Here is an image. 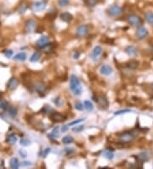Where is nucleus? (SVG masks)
Instances as JSON below:
<instances>
[{"label":"nucleus","instance_id":"nucleus-30","mask_svg":"<svg viewBox=\"0 0 153 169\" xmlns=\"http://www.w3.org/2000/svg\"><path fill=\"white\" fill-rule=\"evenodd\" d=\"M27 10V3H21V4L20 5L19 9H18V10H19V13H20V14H23V13H25Z\"/></svg>","mask_w":153,"mask_h":169},{"label":"nucleus","instance_id":"nucleus-46","mask_svg":"<svg viewBox=\"0 0 153 169\" xmlns=\"http://www.w3.org/2000/svg\"><path fill=\"white\" fill-rule=\"evenodd\" d=\"M79 57H80V54H79V52H76V53L74 54V56H73V58H74V59H77Z\"/></svg>","mask_w":153,"mask_h":169},{"label":"nucleus","instance_id":"nucleus-13","mask_svg":"<svg viewBox=\"0 0 153 169\" xmlns=\"http://www.w3.org/2000/svg\"><path fill=\"white\" fill-rule=\"evenodd\" d=\"M34 88H35V91L38 92V93L42 94V93H44V92H46V90H47V86H46L44 82H38V83L35 85Z\"/></svg>","mask_w":153,"mask_h":169},{"label":"nucleus","instance_id":"nucleus-33","mask_svg":"<svg viewBox=\"0 0 153 169\" xmlns=\"http://www.w3.org/2000/svg\"><path fill=\"white\" fill-rule=\"evenodd\" d=\"M8 108H9V104H8L7 101L2 100V101L0 102V108H1L2 110H7Z\"/></svg>","mask_w":153,"mask_h":169},{"label":"nucleus","instance_id":"nucleus-32","mask_svg":"<svg viewBox=\"0 0 153 169\" xmlns=\"http://www.w3.org/2000/svg\"><path fill=\"white\" fill-rule=\"evenodd\" d=\"M131 112V109H128V108H124V109H121V110H117L114 113L115 115H123V114H126V113H129Z\"/></svg>","mask_w":153,"mask_h":169},{"label":"nucleus","instance_id":"nucleus-25","mask_svg":"<svg viewBox=\"0 0 153 169\" xmlns=\"http://www.w3.org/2000/svg\"><path fill=\"white\" fill-rule=\"evenodd\" d=\"M17 140H18V138L15 134H10L7 138V143H10V144H15V143H16Z\"/></svg>","mask_w":153,"mask_h":169},{"label":"nucleus","instance_id":"nucleus-38","mask_svg":"<svg viewBox=\"0 0 153 169\" xmlns=\"http://www.w3.org/2000/svg\"><path fill=\"white\" fill-rule=\"evenodd\" d=\"M75 108H76V110H79V111H82L83 109V104L82 103H80V102H77L76 103V104H75Z\"/></svg>","mask_w":153,"mask_h":169},{"label":"nucleus","instance_id":"nucleus-47","mask_svg":"<svg viewBox=\"0 0 153 169\" xmlns=\"http://www.w3.org/2000/svg\"><path fill=\"white\" fill-rule=\"evenodd\" d=\"M21 165H22V166H29V165H31V162H29V161H27V162H23Z\"/></svg>","mask_w":153,"mask_h":169},{"label":"nucleus","instance_id":"nucleus-49","mask_svg":"<svg viewBox=\"0 0 153 169\" xmlns=\"http://www.w3.org/2000/svg\"><path fill=\"white\" fill-rule=\"evenodd\" d=\"M152 90H153V84L152 85Z\"/></svg>","mask_w":153,"mask_h":169},{"label":"nucleus","instance_id":"nucleus-44","mask_svg":"<svg viewBox=\"0 0 153 169\" xmlns=\"http://www.w3.org/2000/svg\"><path fill=\"white\" fill-rule=\"evenodd\" d=\"M68 125H65V126H62V128H61V132H67V130H68Z\"/></svg>","mask_w":153,"mask_h":169},{"label":"nucleus","instance_id":"nucleus-15","mask_svg":"<svg viewBox=\"0 0 153 169\" xmlns=\"http://www.w3.org/2000/svg\"><path fill=\"white\" fill-rule=\"evenodd\" d=\"M100 72L101 74L108 76V75H111L112 74V68L109 65H103V66H101V68L100 69Z\"/></svg>","mask_w":153,"mask_h":169},{"label":"nucleus","instance_id":"nucleus-35","mask_svg":"<svg viewBox=\"0 0 153 169\" xmlns=\"http://www.w3.org/2000/svg\"><path fill=\"white\" fill-rule=\"evenodd\" d=\"M97 3H98V0H88L87 2H86V3L88 4V6L89 7H94L96 4H97Z\"/></svg>","mask_w":153,"mask_h":169},{"label":"nucleus","instance_id":"nucleus-31","mask_svg":"<svg viewBox=\"0 0 153 169\" xmlns=\"http://www.w3.org/2000/svg\"><path fill=\"white\" fill-rule=\"evenodd\" d=\"M104 156L106 158H107L108 160H112L114 158V154H113L112 151H111V150H106L104 152Z\"/></svg>","mask_w":153,"mask_h":169},{"label":"nucleus","instance_id":"nucleus-16","mask_svg":"<svg viewBox=\"0 0 153 169\" xmlns=\"http://www.w3.org/2000/svg\"><path fill=\"white\" fill-rule=\"evenodd\" d=\"M48 41H49V39H48V36H42V37H40L39 38V39L37 41V46L38 47V48H42L44 46H45L46 44H48Z\"/></svg>","mask_w":153,"mask_h":169},{"label":"nucleus","instance_id":"nucleus-41","mask_svg":"<svg viewBox=\"0 0 153 169\" xmlns=\"http://www.w3.org/2000/svg\"><path fill=\"white\" fill-rule=\"evenodd\" d=\"M74 151H75V150H74L73 148H69V147H66V148L65 149V152L67 154V155H71V154L73 153Z\"/></svg>","mask_w":153,"mask_h":169},{"label":"nucleus","instance_id":"nucleus-28","mask_svg":"<svg viewBox=\"0 0 153 169\" xmlns=\"http://www.w3.org/2000/svg\"><path fill=\"white\" fill-rule=\"evenodd\" d=\"M73 141H74V138L72 136H66L62 138V143L65 144H70V143H73Z\"/></svg>","mask_w":153,"mask_h":169},{"label":"nucleus","instance_id":"nucleus-34","mask_svg":"<svg viewBox=\"0 0 153 169\" xmlns=\"http://www.w3.org/2000/svg\"><path fill=\"white\" fill-rule=\"evenodd\" d=\"M20 145H22V146L26 147V146H28V145L30 144L31 142H30V140H29V139H27V138H21V139H20Z\"/></svg>","mask_w":153,"mask_h":169},{"label":"nucleus","instance_id":"nucleus-27","mask_svg":"<svg viewBox=\"0 0 153 169\" xmlns=\"http://www.w3.org/2000/svg\"><path fill=\"white\" fill-rule=\"evenodd\" d=\"M83 105H84V108H85L89 112H92V111L94 110V105H93V103H92L91 102L89 101V100L84 101Z\"/></svg>","mask_w":153,"mask_h":169},{"label":"nucleus","instance_id":"nucleus-4","mask_svg":"<svg viewBox=\"0 0 153 169\" xmlns=\"http://www.w3.org/2000/svg\"><path fill=\"white\" fill-rule=\"evenodd\" d=\"M107 13L111 16H119L120 15H122V8L117 4H113L108 8Z\"/></svg>","mask_w":153,"mask_h":169},{"label":"nucleus","instance_id":"nucleus-8","mask_svg":"<svg viewBox=\"0 0 153 169\" xmlns=\"http://www.w3.org/2000/svg\"><path fill=\"white\" fill-rule=\"evenodd\" d=\"M136 36L139 39H144L148 36V30L143 26H139L136 30Z\"/></svg>","mask_w":153,"mask_h":169},{"label":"nucleus","instance_id":"nucleus-5","mask_svg":"<svg viewBox=\"0 0 153 169\" xmlns=\"http://www.w3.org/2000/svg\"><path fill=\"white\" fill-rule=\"evenodd\" d=\"M89 32V28L87 25H80L76 30V35L78 38H84Z\"/></svg>","mask_w":153,"mask_h":169},{"label":"nucleus","instance_id":"nucleus-23","mask_svg":"<svg viewBox=\"0 0 153 169\" xmlns=\"http://www.w3.org/2000/svg\"><path fill=\"white\" fill-rule=\"evenodd\" d=\"M26 59H27V54L25 52H20L14 57V60L15 61H26Z\"/></svg>","mask_w":153,"mask_h":169},{"label":"nucleus","instance_id":"nucleus-29","mask_svg":"<svg viewBox=\"0 0 153 169\" xmlns=\"http://www.w3.org/2000/svg\"><path fill=\"white\" fill-rule=\"evenodd\" d=\"M50 138H58L59 137V126H56L53 129L52 132L50 135H48Z\"/></svg>","mask_w":153,"mask_h":169},{"label":"nucleus","instance_id":"nucleus-22","mask_svg":"<svg viewBox=\"0 0 153 169\" xmlns=\"http://www.w3.org/2000/svg\"><path fill=\"white\" fill-rule=\"evenodd\" d=\"M126 67L130 68V69H136L139 67V62L137 61H135V60H131L126 63Z\"/></svg>","mask_w":153,"mask_h":169},{"label":"nucleus","instance_id":"nucleus-6","mask_svg":"<svg viewBox=\"0 0 153 169\" xmlns=\"http://www.w3.org/2000/svg\"><path fill=\"white\" fill-rule=\"evenodd\" d=\"M49 119L53 121V122H61L64 121L66 117L63 115H61V113L58 112H52L49 114Z\"/></svg>","mask_w":153,"mask_h":169},{"label":"nucleus","instance_id":"nucleus-2","mask_svg":"<svg viewBox=\"0 0 153 169\" xmlns=\"http://www.w3.org/2000/svg\"><path fill=\"white\" fill-rule=\"evenodd\" d=\"M135 138V134L132 132H124L122 133H120L118 136L119 142H121L122 143H128L134 141V139Z\"/></svg>","mask_w":153,"mask_h":169},{"label":"nucleus","instance_id":"nucleus-14","mask_svg":"<svg viewBox=\"0 0 153 169\" xmlns=\"http://www.w3.org/2000/svg\"><path fill=\"white\" fill-rule=\"evenodd\" d=\"M102 51H103V50H102V48L100 47V46H95L94 48V50H92V54H91V57L92 58L94 59V60H96L100 55H101V53H102Z\"/></svg>","mask_w":153,"mask_h":169},{"label":"nucleus","instance_id":"nucleus-26","mask_svg":"<svg viewBox=\"0 0 153 169\" xmlns=\"http://www.w3.org/2000/svg\"><path fill=\"white\" fill-rule=\"evenodd\" d=\"M40 57H41V54H40L39 52L36 51V52H34L33 55L31 57L30 61L31 62H36V61H38L39 59H40Z\"/></svg>","mask_w":153,"mask_h":169},{"label":"nucleus","instance_id":"nucleus-3","mask_svg":"<svg viewBox=\"0 0 153 169\" xmlns=\"http://www.w3.org/2000/svg\"><path fill=\"white\" fill-rule=\"evenodd\" d=\"M127 21L128 22V24L132 25V26H141L143 23L142 19L140 18V16L135 14H130L127 16Z\"/></svg>","mask_w":153,"mask_h":169},{"label":"nucleus","instance_id":"nucleus-42","mask_svg":"<svg viewBox=\"0 0 153 169\" xmlns=\"http://www.w3.org/2000/svg\"><path fill=\"white\" fill-rule=\"evenodd\" d=\"M19 153L20 155V156H22V157H27V152L25 150H20Z\"/></svg>","mask_w":153,"mask_h":169},{"label":"nucleus","instance_id":"nucleus-11","mask_svg":"<svg viewBox=\"0 0 153 169\" xmlns=\"http://www.w3.org/2000/svg\"><path fill=\"white\" fill-rule=\"evenodd\" d=\"M136 158V161L138 162H141V163H144L145 161H147L150 158V155L147 151H143V152H140L139 154H138L137 155L135 156Z\"/></svg>","mask_w":153,"mask_h":169},{"label":"nucleus","instance_id":"nucleus-37","mask_svg":"<svg viewBox=\"0 0 153 169\" xmlns=\"http://www.w3.org/2000/svg\"><path fill=\"white\" fill-rule=\"evenodd\" d=\"M83 128H84L83 126H77L76 127H73L72 128V131L75 132H82L83 130Z\"/></svg>","mask_w":153,"mask_h":169},{"label":"nucleus","instance_id":"nucleus-7","mask_svg":"<svg viewBox=\"0 0 153 169\" xmlns=\"http://www.w3.org/2000/svg\"><path fill=\"white\" fill-rule=\"evenodd\" d=\"M46 7H47V1H45V0L37 1L33 3V10L35 11H38V12L45 10Z\"/></svg>","mask_w":153,"mask_h":169},{"label":"nucleus","instance_id":"nucleus-1","mask_svg":"<svg viewBox=\"0 0 153 169\" xmlns=\"http://www.w3.org/2000/svg\"><path fill=\"white\" fill-rule=\"evenodd\" d=\"M70 89L72 90V92H73L75 95H77V96L81 95L83 92V88L81 86L80 80L74 74H72L70 78Z\"/></svg>","mask_w":153,"mask_h":169},{"label":"nucleus","instance_id":"nucleus-24","mask_svg":"<svg viewBox=\"0 0 153 169\" xmlns=\"http://www.w3.org/2000/svg\"><path fill=\"white\" fill-rule=\"evenodd\" d=\"M8 114L11 116V117H15L17 115V113H18V110L15 107H13V106H9L8 108Z\"/></svg>","mask_w":153,"mask_h":169},{"label":"nucleus","instance_id":"nucleus-12","mask_svg":"<svg viewBox=\"0 0 153 169\" xmlns=\"http://www.w3.org/2000/svg\"><path fill=\"white\" fill-rule=\"evenodd\" d=\"M94 101L96 103H98V104L102 108H107L108 107V100L105 96H98L96 98H94Z\"/></svg>","mask_w":153,"mask_h":169},{"label":"nucleus","instance_id":"nucleus-39","mask_svg":"<svg viewBox=\"0 0 153 169\" xmlns=\"http://www.w3.org/2000/svg\"><path fill=\"white\" fill-rule=\"evenodd\" d=\"M42 110H43V112L45 113V114H50V112H53V109L50 108V106H44Z\"/></svg>","mask_w":153,"mask_h":169},{"label":"nucleus","instance_id":"nucleus-40","mask_svg":"<svg viewBox=\"0 0 153 169\" xmlns=\"http://www.w3.org/2000/svg\"><path fill=\"white\" fill-rule=\"evenodd\" d=\"M13 53H14V52H13V50H8L4 51V55H5V57H8V58L11 57L12 55H13Z\"/></svg>","mask_w":153,"mask_h":169},{"label":"nucleus","instance_id":"nucleus-18","mask_svg":"<svg viewBox=\"0 0 153 169\" xmlns=\"http://www.w3.org/2000/svg\"><path fill=\"white\" fill-rule=\"evenodd\" d=\"M60 17H61V21H65V22H70L72 19H73V16L72 15H71L70 13H68V12H64V13H62L60 15Z\"/></svg>","mask_w":153,"mask_h":169},{"label":"nucleus","instance_id":"nucleus-36","mask_svg":"<svg viewBox=\"0 0 153 169\" xmlns=\"http://www.w3.org/2000/svg\"><path fill=\"white\" fill-rule=\"evenodd\" d=\"M58 3L61 7H66L69 4V0H59Z\"/></svg>","mask_w":153,"mask_h":169},{"label":"nucleus","instance_id":"nucleus-19","mask_svg":"<svg viewBox=\"0 0 153 169\" xmlns=\"http://www.w3.org/2000/svg\"><path fill=\"white\" fill-rule=\"evenodd\" d=\"M145 19L147 21L148 24H150L151 26H153V12L152 11H146L145 13Z\"/></svg>","mask_w":153,"mask_h":169},{"label":"nucleus","instance_id":"nucleus-45","mask_svg":"<svg viewBox=\"0 0 153 169\" xmlns=\"http://www.w3.org/2000/svg\"><path fill=\"white\" fill-rule=\"evenodd\" d=\"M50 152V149L49 148H46L45 150H44V156L45 157V156H47V155Z\"/></svg>","mask_w":153,"mask_h":169},{"label":"nucleus","instance_id":"nucleus-9","mask_svg":"<svg viewBox=\"0 0 153 169\" xmlns=\"http://www.w3.org/2000/svg\"><path fill=\"white\" fill-rule=\"evenodd\" d=\"M37 28V23L34 20L30 19L25 24V31L27 32H33Z\"/></svg>","mask_w":153,"mask_h":169},{"label":"nucleus","instance_id":"nucleus-17","mask_svg":"<svg viewBox=\"0 0 153 169\" xmlns=\"http://www.w3.org/2000/svg\"><path fill=\"white\" fill-rule=\"evenodd\" d=\"M125 52L128 55V56H131V57H134L137 54V49L136 47H135L134 46H129L128 47L125 48Z\"/></svg>","mask_w":153,"mask_h":169},{"label":"nucleus","instance_id":"nucleus-48","mask_svg":"<svg viewBox=\"0 0 153 169\" xmlns=\"http://www.w3.org/2000/svg\"><path fill=\"white\" fill-rule=\"evenodd\" d=\"M83 1H84V2H85V3H86V2H87V1H88V0H83Z\"/></svg>","mask_w":153,"mask_h":169},{"label":"nucleus","instance_id":"nucleus-10","mask_svg":"<svg viewBox=\"0 0 153 169\" xmlns=\"http://www.w3.org/2000/svg\"><path fill=\"white\" fill-rule=\"evenodd\" d=\"M18 86H19V79L15 77H12L10 78V79L7 84V89L10 91H14Z\"/></svg>","mask_w":153,"mask_h":169},{"label":"nucleus","instance_id":"nucleus-43","mask_svg":"<svg viewBox=\"0 0 153 169\" xmlns=\"http://www.w3.org/2000/svg\"><path fill=\"white\" fill-rule=\"evenodd\" d=\"M83 121V119H78V120H76L75 121H72V122H71L68 126H74V125H76V124H78V123L82 122Z\"/></svg>","mask_w":153,"mask_h":169},{"label":"nucleus","instance_id":"nucleus-21","mask_svg":"<svg viewBox=\"0 0 153 169\" xmlns=\"http://www.w3.org/2000/svg\"><path fill=\"white\" fill-rule=\"evenodd\" d=\"M54 45L53 44H51V43H48V44H46L45 46H44L42 48H40L44 53H49V52H51V51H53V50H54Z\"/></svg>","mask_w":153,"mask_h":169},{"label":"nucleus","instance_id":"nucleus-20","mask_svg":"<svg viewBox=\"0 0 153 169\" xmlns=\"http://www.w3.org/2000/svg\"><path fill=\"white\" fill-rule=\"evenodd\" d=\"M10 168L13 169H17L20 167V162H19V160L17 158H11L10 161Z\"/></svg>","mask_w":153,"mask_h":169}]
</instances>
